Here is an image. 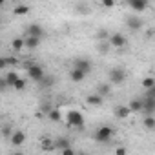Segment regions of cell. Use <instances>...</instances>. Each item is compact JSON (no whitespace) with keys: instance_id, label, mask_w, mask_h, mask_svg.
Segmentation results:
<instances>
[{"instance_id":"cell-12","label":"cell","mask_w":155,"mask_h":155,"mask_svg":"<svg viewBox=\"0 0 155 155\" xmlns=\"http://www.w3.org/2000/svg\"><path fill=\"white\" fill-rule=\"evenodd\" d=\"M69 79H71L73 82H82V81L86 79V73L81 71V69H77V68H71V69H69Z\"/></svg>"},{"instance_id":"cell-7","label":"cell","mask_w":155,"mask_h":155,"mask_svg":"<svg viewBox=\"0 0 155 155\" xmlns=\"http://www.w3.org/2000/svg\"><path fill=\"white\" fill-rule=\"evenodd\" d=\"M26 140H28V135H26L22 130H17V131H13V133L9 135V142H11V146H15V148L24 146Z\"/></svg>"},{"instance_id":"cell-6","label":"cell","mask_w":155,"mask_h":155,"mask_svg":"<svg viewBox=\"0 0 155 155\" xmlns=\"http://www.w3.org/2000/svg\"><path fill=\"white\" fill-rule=\"evenodd\" d=\"M73 68L81 69V71H84V73L88 75V73L93 69V64H91L90 58H86V57H79V58H75V60H73Z\"/></svg>"},{"instance_id":"cell-25","label":"cell","mask_w":155,"mask_h":155,"mask_svg":"<svg viewBox=\"0 0 155 155\" xmlns=\"http://www.w3.org/2000/svg\"><path fill=\"white\" fill-rule=\"evenodd\" d=\"M68 146H69V140H68L66 137H60V139L55 140V150H64V148H68Z\"/></svg>"},{"instance_id":"cell-5","label":"cell","mask_w":155,"mask_h":155,"mask_svg":"<svg viewBox=\"0 0 155 155\" xmlns=\"http://www.w3.org/2000/svg\"><path fill=\"white\" fill-rule=\"evenodd\" d=\"M108 44H110L111 48L120 49V48H124V46L128 44V38H126L122 33H110V37H108Z\"/></svg>"},{"instance_id":"cell-22","label":"cell","mask_w":155,"mask_h":155,"mask_svg":"<svg viewBox=\"0 0 155 155\" xmlns=\"http://www.w3.org/2000/svg\"><path fill=\"white\" fill-rule=\"evenodd\" d=\"M48 117H49L53 122H58V120L62 119V113H60V110H58V108H51V110L48 111Z\"/></svg>"},{"instance_id":"cell-28","label":"cell","mask_w":155,"mask_h":155,"mask_svg":"<svg viewBox=\"0 0 155 155\" xmlns=\"http://www.w3.org/2000/svg\"><path fill=\"white\" fill-rule=\"evenodd\" d=\"M11 88H15L17 91H22V90L26 88V81H24V79H20V77H18V79L15 81V84H13Z\"/></svg>"},{"instance_id":"cell-30","label":"cell","mask_w":155,"mask_h":155,"mask_svg":"<svg viewBox=\"0 0 155 155\" xmlns=\"http://www.w3.org/2000/svg\"><path fill=\"white\" fill-rule=\"evenodd\" d=\"M17 64H18V60L15 57H8L6 58V66H17Z\"/></svg>"},{"instance_id":"cell-13","label":"cell","mask_w":155,"mask_h":155,"mask_svg":"<svg viewBox=\"0 0 155 155\" xmlns=\"http://www.w3.org/2000/svg\"><path fill=\"white\" fill-rule=\"evenodd\" d=\"M128 108H130L131 113H140V111H142V99H140V97L131 99L130 104H128Z\"/></svg>"},{"instance_id":"cell-21","label":"cell","mask_w":155,"mask_h":155,"mask_svg":"<svg viewBox=\"0 0 155 155\" xmlns=\"http://www.w3.org/2000/svg\"><path fill=\"white\" fill-rule=\"evenodd\" d=\"M13 13H15L17 17H24V15L29 13V6H26V4H18V6L13 9Z\"/></svg>"},{"instance_id":"cell-17","label":"cell","mask_w":155,"mask_h":155,"mask_svg":"<svg viewBox=\"0 0 155 155\" xmlns=\"http://www.w3.org/2000/svg\"><path fill=\"white\" fill-rule=\"evenodd\" d=\"M111 51V46L108 44V40H99L97 42V53L99 55H108Z\"/></svg>"},{"instance_id":"cell-19","label":"cell","mask_w":155,"mask_h":155,"mask_svg":"<svg viewBox=\"0 0 155 155\" xmlns=\"http://www.w3.org/2000/svg\"><path fill=\"white\" fill-rule=\"evenodd\" d=\"M40 148H42L44 151H53V150H55V142H53V139L44 137V139L40 140Z\"/></svg>"},{"instance_id":"cell-23","label":"cell","mask_w":155,"mask_h":155,"mask_svg":"<svg viewBox=\"0 0 155 155\" xmlns=\"http://www.w3.org/2000/svg\"><path fill=\"white\" fill-rule=\"evenodd\" d=\"M17 79H18V73H17V71H9V73L4 77V81H6V84H8V86H13Z\"/></svg>"},{"instance_id":"cell-1","label":"cell","mask_w":155,"mask_h":155,"mask_svg":"<svg viewBox=\"0 0 155 155\" xmlns=\"http://www.w3.org/2000/svg\"><path fill=\"white\" fill-rule=\"evenodd\" d=\"M66 124L69 128H82L84 126V115L79 110H68L66 111Z\"/></svg>"},{"instance_id":"cell-20","label":"cell","mask_w":155,"mask_h":155,"mask_svg":"<svg viewBox=\"0 0 155 155\" xmlns=\"http://www.w3.org/2000/svg\"><path fill=\"white\" fill-rule=\"evenodd\" d=\"M142 126H144L148 131H153V130H155V117H153V115H146Z\"/></svg>"},{"instance_id":"cell-31","label":"cell","mask_w":155,"mask_h":155,"mask_svg":"<svg viewBox=\"0 0 155 155\" xmlns=\"http://www.w3.org/2000/svg\"><path fill=\"white\" fill-rule=\"evenodd\" d=\"M101 2H102V6H104V8H108V9L115 6V0H101Z\"/></svg>"},{"instance_id":"cell-4","label":"cell","mask_w":155,"mask_h":155,"mask_svg":"<svg viewBox=\"0 0 155 155\" xmlns=\"http://www.w3.org/2000/svg\"><path fill=\"white\" fill-rule=\"evenodd\" d=\"M110 84H122L124 81H126V71L122 69V68H111L110 69Z\"/></svg>"},{"instance_id":"cell-32","label":"cell","mask_w":155,"mask_h":155,"mask_svg":"<svg viewBox=\"0 0 155 155\" xmlns=\"http://www.w3.org/2000/svg\"><path fill=\"white\" fill-rule=\"evenodd\" d=\"M62 151V155H73L75 153V150L71 148V146H68V148H64V150H60Z\"/></svg>"},{"instance_id":"cell-15","label":"cell","mask_w":155,"mask_h":155,"mask_svg":"<svg viewBox=\"0 0 155 155\" xmlns=\"http://www.w3.org/2000/svg\"><path fill=\"white\" fill-rule=\"evenodd\" d=\"M86 102H88L90 106H101V104L104 102V97H101L99 93H91V95L86 97Z\"/></svg>"},{"instance_id":"cell-14","label":"cell","mask_w":155,"mask_h":155,"mask_svg":"<svg viewBox=\"0 0 155 155\" xmlns=\"http://www.w3.org/2000/svg\"><path fill=\"white\" fill-rule=\"evenodd\" d=\"M95 93H99L101 97H108L110 93H111V84L110 82H101V84H97V91Z\"/></svg>"},{"instance_id":"cell-18","label":"cell","mask_w":155,"mask_h":155,"mask_svg":"<svg viewBox=\"0 0 155 155\" xmlns=\"http://www.w3.org/2000/svg\"><path fill=\"white\" fill-rule=\"evenodd\" d=\"M11 49H13L15 53L22 51V49H24V37H15V38L11 40Z\"/></svg>"},{"instance_id":"cell-27","label":"cell","mask_w":155,"mask_h":155,"mask_svg":"<svg viewBox=\"0 0 155 155\" xmlns=\"http://www.w3.org/2000/svg\"><path fill=\"white\" fill-rule=\"evenodd\" d=\"M108 37H110V31H108V29H99V31L95 33L97 42H99V40H108Z\"/></svg>"},{"instance_id":"cell-29","label":"cell","mask_w":155,"mask_h":155,"mask_svg":"<svg viewBox=\"0 0 155 155\" xmlns=\"http://www.w3.org/2000/svg\"><path fill=\"white\" fill-rule=\"evenodd\" d=\"M51 108H53V106H51V104H49V102H42V104H40V106H38V111H42V113H44V115H48V111H49V110H51Z\"/></svg>"},{"instance_id":"cell-9","label":"cell","mask_w":155,"mask_h":155,"mask_svg":"<svg viewBox=\"0 0 155 155\" xmlns=\"http://www.w3.org/2000/svg\"><path fill=\"white\" fill-rule=\"evenodd\" d=\"M44 33H46V31H44V28H42L40 24H35V22H33V24H29V26H28V29H26V35L38 37V38H42V37H44Z\"/></svg>"},{"instance_id":"cell-11","label":"cell","mask_w":155,"mask_h":155,"mask_svg":"<svg viewBox=\"0 0 155 155\" xmlns=\"http://www.w3.org/2000/svg\"><path fill=\"white\" fill-rule=\"evenodd\" d=\"M40 40L42 38H38V37H31V35H26V38H24V48H28V49H37L38 46H40Z\"/></svg>"},{"instance_id":"cell-33","label":"cell","mask_w":155,"mask_h":155,"mask_svg":"<svg viewBox=\"0 0 155 155\" xmlns=\"http://www.w3.org/2000/svg\"><path fill=\"white\" fill-rule=\"evenodd\" d=\"M6 88H9V86L6 84V81H4V79H0V91H4Z\"/></svg>"},{"instance_id":"cell-26","label":"cell","mask_w":155,"mask_h":155,"mask_svg":"<svg viewBox=\"0 0 155 155\" xmlns=\"http://www.w3.org/2000/svg\"><path fill=\"white\" fill-rule=\"evenodd\" d=\"M13 133V128H11V124H2L0 126V135L2 137H6V139H9V135Z\"/></svg>"},{"instance_id":"cell-34","label":"cell","mask_w":155,"mask_h":155,"mask_svg":"<svg viewBox=\"0 0 155 155\" xmlns=\"http://www.w3.org/2000/svg\"><path fill=\"white\" fill-rule=\"evenodd\" d=\"M115 153H117V155H126V148H117Z\"/></svg>"},{"instance_id":"cell-16","label":"cell","mask_w":155,"mask_h":155,"mask_svg":"<svg viewBox=\"0 0 155 155\" xmlns=\"http://www.w3.org/2000/svg\"><path fill=\"white\" fill-rule=\"evenodd\" d=\"M113 113H115V117H117V119H128V117L131 115V111H130V108H128V106H117Z\"/></svg>"},{"instance_id":"cell-36","label":"cell","mask_w":155,"mask_h":155,"mask_svg":"<svg viewBox=\"0 0 155 155\" xmlns=\"http://www.w3.org/2000/svg\"><path fill=\"white\" fill-rule=\"evenodd\" d=\"M4 2H6V0H0V6H2V4H4Z\"/></svg>"},{"instance_id":"cell-8","label":"cell","mask_w":155,"mask_h":155,"mask_svg":"<svg viewBox=\"0 0 155 155\" xmlns=\"http://www.w3.org/2000/svg\"><path fill=\"white\" fill-rule=\"evenodd\" d=\"M126 26L131 29V31H140L144 28V20L140 17H128L126 18Z\"/></svg>"},{"instance_id":"cell-24","label":"cell","mask_w":155,"mask_h":155,"mask_svg":"<svg viewBox=\"0 0 155 155\" xmlns=\"http://www.w3.org/2000/svg\"><path fill=\"white\" fill-rule=\"evenodd\" d=\"M140 84H142V88H144V90L155 88V79H153V77H144V79L140 81Z\"/></svg>"},{"instance_id":"cell-10","label":"cell","mask_w":155,"mask_h":155,"mask_svg":"<svg viewBox=\"0 0 155 155\" xmlns=\"http://www.w3.org/2000/svg\"><path fill=\"white\" fill-rule=\"evenodd\" d=\"M128 4L137 13H144L148 9V0H128Z\"/></svg>"},{"instance_id":"cell-35","label":"cell","mask_w":155,"mask_h":155,"mask_svg":"<svg viewBox=\"0 0 155 155\" xmlns=\"http://www.w3.org/2000/svg\"><path fill=\"white\" fill-rule=\"evenodd\" d=\"M4 68H8L6 66V58H0V69H4Z\"/></svg>"},{"instance_id":"cell-2","label":"cell","mask_w":155,"mask_h":155,"mask_svg":"<svg viewBox=\"0 0 155 155\" xmlns=\"http://www.w3.org/2000/svg\"><path fill=\"white\" fill-rule=\"evenodd\" d=\"M26 71H28V77H29L31 81H35V82H42V79L46 77L44 68L40 64H28L26 66Z\"/></svg>"},{"instance_id":"cell-3","label":"cell","mask_w":155,"mask_h":155,"mask_svg":"<svg viewBox=\"0 0 155 155\" xmlns=\"http://www.w3.org/2000/svg\"><path fill=\"white\" fill-rule=\"evenodd\" d=\"M111 137H113V128L108 126V124L101 126V128L95 131V140H97V142H108V140H111Z\"/></svg>"}]
</instances>
